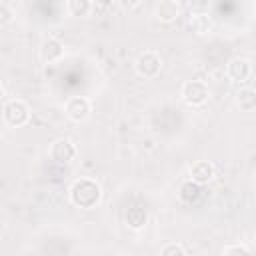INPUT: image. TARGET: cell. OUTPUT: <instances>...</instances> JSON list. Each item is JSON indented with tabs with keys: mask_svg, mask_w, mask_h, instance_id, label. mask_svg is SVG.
Wrapping results in <instances>:
<instances>
[{
	"mask_svg": "<svg viewBox=\"0 0 256 256\" xmlns=\"http://www.w3.org/2000/svg\"><path fill=\"white\" fill-rule=\"evenodd\" d=\"M68 198L76 208L82 210H92L100 204L102 200V188L96 180L92 178H78L70 190H68Z\"/></svg>",
	"mask_w": 256,
	"mask_h": 256,
	"instance_id": "1",
	"label": "cell"
},
{
	"mask_svg": "<svg viewBox=\"0 0 256 256\" xmlns=\"http://www.w3.org/2000/svg\"><path fill=\"white\" fill-rule=\"evenodd\" d=\"M180 98H182V102H184L186 106H190V108H200V106H204V104L208 102V98H210V88H208V84L202 82V80H188V82H184L182 88H180Z\"/></svg>",
	"mask_w": 256,
	"mask_h": 256,
	"instance_id": "2",
	"label": "cell"
},
{
	"mask_svg": "<svg viewBox=\"0 0 256 256\" xmlns=\"http://www.w3.org/2000/svg\"><path fill=\"white\" fill-rule=\"evenodd\" d=\"M2 120L10 128H20L30 120V108L24 100H8L2 108Z\"/></svg>",
	"mask_w": 256,
	"mask_h": 256,
	"instance_id": "3",
	"label": "cell"
},
{
	"mask_svg": "<svg viewBox=\"0 0 256 256\" xmlns=\"http://www.w3.org/2000/svg\"><path fill=\"white\" fill-rule=\"evenodd\" d=\"M134 70L140 78H146V80L156 78L162 70V56L154 50H144L138 54V58L134 62Z\"/></svg>",
	"mask_w": 256,
	"mask_h": 256,
	"instance_id": "4",
	"label": "cell"
},
{
	"mask_svg": "<svg viewBox=\"0 0 256 256\" xmlns=\"http://www.w3.org/2000/svg\"><path fill=\"white\" fill-rule=\"evenodd\" d=\"M64 110H66V116H68L72 122L80 124V122H86V120L90 118L92 104H90V100H88L86 96H72V98H68Z\"/></svg>",
	"mask_w": 256,
	"mask_h": 256,
	"instance_id": "5",
	"label": "cell"
},
{
	"mask_svg": "<svg viewBox=\"0 0 256 256\" xmlns=\"http://www.w3.org/2000/svg\"><path fill=\"white\" fill-rule=\"evenodd\" d=\"M78 150H76V144L70 140V138H58L52 142L50 146V158L58 164H68L76 158Z\"/></svg>",
	"mask_w": 256,
	"mask_h": 256,
	"instance_id": "6",
	"label": "cell"
},
{
	"mask_svg": "<svg viewBox=\"0 0 256 256\" xmlns=\"http://www.w3.org/2000/svg\"><path fill=\"white\" fill-rule=\"evenodd\" d=\"M226 74H228V78H230L232 82L242 84V82H246V80L250 78V74H252V64H250L248 58L236 56V58H232V60L226 64Z\"/></svg>",
	"mask_w": 256,
	"mask_h": 256,
	"instance_id": "7",
	"label": "cell"
},
{
	"mask_svg": "<svg viewBox=\"0 0 256 256\" xmlns=\"http://www.w3.org/2000/svg\"><path fill=\"white\" fill-rule=\"evenodd\" d=\"M40 58L44 64H56L64 58V44L58 38H46L40 44Z\"/></svg>",
	"mask_w": 256,
	"mask_h": 256,
	"instance_id": "8",
	"label": "cell"
},
{
	"mask_svg": "<svg viewBox=\"0 0 256 256\" xmlns=\"http://www.w3.org/2000/svg\"><path fill=\"white\" fill-rule=\"evenodd\" d=\"M214 176H216V168L208 160H198V162H194L190 166V180L196 182V184H200V186L202 184H208Z\"/></svg>",
	"mask_w": 256,
	"mask_h": 256,
	"instance_id": "9",
	"label": "cell"
},
{
	"mask_svg": "<svg viewBox=\"0 0 256 256\" xmlns=\"http://www.w3.org/2000/svg\"><path fill=\"white\" fill-rule=\"evenodd\" d=\"M180 4H178V0H160L158 4H156V8H154V14H156V18L160 20V22H166V24H170V22H174L178 16H180Z\"/></svg>",
	"mask_w": 256,
	"mask_h": 256,
	"instance_id": "10",
	"label": "cell"
},
{
	"mask_svg": "<svg viewBox=\"0 0 256 256\" xmlns=\"http://www.w3.org/2000/svg\"><path fill=\"white\" fill-rule=\"evenodd\" d=\"M124 220H126V226H128L130 230H142V228L146 226V222H148V212H146V208H142L140 204H134V206H130V208L126 210Z\"/></svg>",
	"mask_w": 256,
	"mask_h": 256,
	"instance_id": "11",
	"label": "cell"
},
{
	"mask_svg": "<svg viewBox=\"0 0 256 256\" xmlns=\"http://www.w3.org/2000/svg\"><path fill=\"white\" fill-rule=\"evenodd\" d=\"M188 26L196 36H206L214 30V20L208 14H192V20L188 22Z\"/></svg>",
	"mask_w": 256,
	"mask_h": 256,
	"instance_id": "12",
	"label": "cell"
},
{
	"mask_svg": "<svg viewBox=\"0 0 256 256\" xmlns=\"http://www.w3.org/2000/svg\"><path fill=\"white\" fill-rule=\"evenodd\" d=\"M234 102L242 112H252L256 108V92H254V88H250V86L240 88L236 92V96H234Z\"/></svg>",
	"mask_w": 256,
	"mask_h": 256,
	"instance_id": "13",
	"label": "cell"
},
{
	"mask_svg": "<svg viewBox=\"0 0 256 256\" xmlns=\"http://www.w3.org/2000/svg\"><path fill=\"white\" fill-rule=\"evenodd\" d=\"M66 10L74 18H86L94 10V6H92V0H68Z\"/></svg>",
	"mask_w": 256,
	"mask_h": 256,
	"instance_id": "14",
	"label": "cell"
},
{
	"mask_svg": "<svg viewBox=\"0 0 256 256\" xmlns=\"http://www.w3.org/2000/svg\"><path fill=\"white\" fill-rule=\"evenodd\" d=\"M200 192H202V190H200V184L188 180V182H184L182 188H180V198H182L184 202L192 204V202H196V200L200 198Z\"/></svg>",
	"mask_w": 256,
	"mask_h": 256,
	"instance_id": "15",
	"label": "cell"
},
{
	"mask_svg": "<svg viewBox=\"0 0 256 256\" xmlns=\"http://www.w3.org/2000/svg\"><path fill=\"white\" fill-rule=\"evenodd\" d=\"M252 250L246 246V244H240V242H236V244H228V246H224L222 250H220V254L222 256H234V254H242V256H248Z\"/></svg>",
	"mask_w": 256,
	"mask_h": 256,
	"instance_id": "16",
	"label": "cell"
},
{
	"mask_svg": "<svg viewBox=\"0 0 256 256\" xmlns=\"http://www.w3.org/2000/svg\"><path fill=\"white\" fill-rule=\"evenodd\" d=\"M160 254L162 256H184L186 248L182 244H178V242H168V244H164L160 248Z\"/></svg>",
	"mask_w": 256,
	"mask_h": 256,
	"instance_id": "17",
	"label": "cell"
},
{
	"mask_svg": "<svg viewBox=\"0 0 256 256\" xmlns=\"http://www.w3.org/2000/svg\"><path fill=\"white\" fill-rule=\"evenodd\" d=\"M212 0H188V8L192 14H208Z\"/></svg>",
	"mask_w": 256,
	"mask_h": 256,
	"instance_id": "18",
	"label": "cell"
},
{
	"mask_svg": "<svg viewBox=\"0 0 256 256\" xmlns=\"http://www.w3.org/2000/svg\"><path fill=\"white\" fill-rule=\"evenodd\" d=\"M12 20H14V12H12V8H10L8 4H2V2H0V28L8 26Z\"/></svg>",
	"mask_w": 256,
	"mask_h": 256,
	"instance_id": "19",
	"label": "cell"
},
{
	"mask_svg": "<svg viewBox=\"0 0 256 256\" xmlns=\"http://www.w3.org/2000/svg\"><path fill=\"white\" fill-rule=\"evenodd\" d=\"M140 2H142V0H116L118 8H120L122 12H132V10H136V8L140 6Z\"/></svg>",
	"mask_w": 256,
	"mask_h": 256,
	"instance_id": "20",
	"label": "cell"
},
{
	"mask_svg": "<svg viewBox=\"0 0 256 256\" xmlns=\"http://www.w3.org/2000/svg\"><path fill=\"white\" fill-rule=\"evenodd\" d=\"M114 2H116V0H92V6H94L96 10H100V12H106Z\"/></svg>",
	"mask_w": 256,
	"mask_h": 256,
	"instance_id": "21",
	"label": "cell"
},
{
	"mask_svg": "<svg viewBox=\"0 0 256 256\" xmlns=\"http://www.w3.org/2000/svg\"><path fill=\"white\" fill-rule=\"evenodd\" d=\"M4 98H6V90H4V86L0 84V104L4 102Z\"/></svg>",
	"mask_w": 256,
	"mask_h": 256,
	"instance_id": "22",
	"label": "cell"
}]
</instances>
